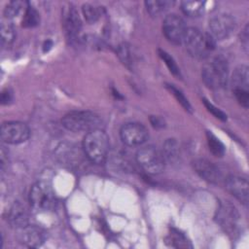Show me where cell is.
Returning a JSON list of instances; mask_svg holds the SVG:
<instances>
[{"mask_svg":"<svg viewBox=\"0 0 249 249\" xmlns=\"http://www.w3.org/2000/svg\"><path fill=\"white\" fill-rule=\"evenodd\" d=\"M62 125L73 132H89L101 128L102 121L98 115L90 111H73L61 120Z\"/></svg>","mask_w":249,"mask_h":249,"instance_id":"obj_3","label":"cell"},{"mask_svg":"<svg viewBox=\"0 0 249 249\" xmlns=\"http://www.w3.org/2000/svg\"><path fill=\"white\" fill-rule=\"evenodd\" d=\"M183 44L190 55L196 58H204L214 50L216 40L209 33H201L197 28H187Z\"/></svg>","mask_w":249,"mask_h":249,"instance_id":"obj_2","label":"cell"},{"mask_svg":"<svg viewBox=\"0 0 249 249\" xmlns=\"http://www.w3.org/2000/svg\"><path fill=\"white\" fill-rule=\"evenodd\" d=\"M151 124H153V126L155 127H163L164 126V122L162 119H160V117H155L153 116L151 119Z\"/></svg>","mask_w":249,"mask_h":249,"instance_id":"obj_33","label":"cell"},{"mask_svg":"<svg viewBox=\"0 0 249 249\" xmlns=\"http://www.w3.org/2000/svg\"><path fill=\"white\" fill-rule=\"evenodd\" d=\"M204 84L213 89H223L229 80V65L227 60L219 55L206 63L201 71Z\"/></svg>","mask_w":249,"mask_h":249,"instance_id":"obj_4","label":"cell"},{"mask_svg":"<svg viewBox=\"0 0 249 249\" xmlns=\"http://www.w3.org/2000/svg\"><path fill=\"white\" fill-rule=\"evenodd\" d=\"M196 172L209 183H219L222 180L220 169L211 161L205 159H197L193 162Z\"/></svg>","mask_w":249,"mask_h":249,"instance_id":"obj_15","label":"cell"},{"mask_svg":"<svg viewBox=\"0 0 249 249\" xmlns=\"http://www.w3.org/2000/svg\"><path fill=\"white\" fill-rule=\"evenodd\" d=\"M203 103H204L205 107L207 108V110H208L210 113H212L216 118H218V119H220V120H222V121H226V120H227V115H226L224 112H222L220 109H218L217 107H215V106H214L212 103H210L208 100L203 99Z\"/></svg>","mask_w":249,"mask_h":249,"instance_id":"obj_30","label":"cell"},{"mask_svg":"<svg viewBox=\"0 0 249 249\" xmlns=\"http://www.w3.org/2000/svg\"><path fill=\"white\" fill-rule=\"evenodd\" d=\"M236 29V21L229 14H219L209 20V34L217 41L229 38Z\"/></svg>","mask_w":249,"mask_h":249,"instance_id":"obj_8","label":"cell"},{"mask_svg":"<svg viewBox=\"0 0 249 249\" xmlns=\"http://www.w3.org/2000/svg\"><path fill=\"white\" fill-rule=\"evenodd\" d=\"M248 25H246L244 27V29L242 30L241 32V35H240V41H241V45L242 47L244 48L245 52L247 53L248 52Z\"/></svg>","mask_w":249,"mask_h":249,"instance_id":"obj_31","label":"cell"},{"mask_svg":"<svg viewBox=\"0 0 249 249\" xmlns=\"http://www.w3.org/2000/svg\"><path fill=\"white\" fill-rule=\"evenodd\" d=\"M12 100V93L9 89H5L1 93V103L2 104H8Z\"/></svg>","mask_w":249,"mask_h":249,"instance_id":"obj_32","label":"cell"},{"mask_svg":"<svg viewBox=\"0 0 249 249\" xmlns=\"http://www.w3.org/2000/svg\"><path fill=\"white\" fill-rule=\"evenodd\" d=\"M1 139L7 144H19L29 138V127L21 122H6L1 125Z\"/></svg>","mask_w":249,"mask_h":249,"instance_id":"obj_9","label":"cell"},{"mask_svg":"<svg viewBox=\"0 0 249 249\" xmlns=\"http://www.w3.org/2000/svg\"><path fill=\"white\" fill-rule=\"evenodd\" d=\"M109 138L101 128L86 134L83 140V150L87 158L94 163H102L109 153Z\"/></svg>","mask_w":249,"mask_h":249,"instance_id":"obj_1","label":"cell"},{"mask_svg":"<svg viewBox=\"0 0 249 249\" xmlns=\"http://www.w3.org/2000/svg\"><path fill=\"white\" fill-rule=\"evenodd\" d=\"M8 221L13 228L18 230L28 225V213L26 208L20 202H15L8 215Z\"/></svg>","mask_w":249,"mask_h":249,"instance_id":"obj_16","label":"cell"},{"mask_svg":"<svg viewBox=\"0 0 249 249\" xmlns=\"http://www.w3.org/2000/svg\"><path fill=\"white\" fill-rule=\"evenodd\" d=\"M118 56L126 67L130 69L133 68L135 64V56L128 45L124 43L118 48Z\"/></svg>","mask_w":249,"mask_h":249,"instance_id":"obj_22","label":"cell"},{"mask_svg":"<svg viewBox=\"0 0 249 249\" xmlns=\"http://www.w3.org/2000/svg\"><path fill=\"white\" fill-rule=\"evenodd\" d=\"M161 154L165 161H169L172 163L176 162L179 160V156H180V149H179L178 142L173 138L166 139L162 145Z\"/></svg>","mask_w":249,"mask_h":249,"instance_id":"obj_18","label":"cell"},{"mask_svg":"<svg viewBox=\"0 0 249 249\" xmlns=\"http://www.w3.org/2000/svg\"><path fill=\"white\" fill-rule=\"evenodd\" d=\"M120 136L123 143L133 147L145 143L149 138V132L142 124L127 123L121 127Z\"/></svg>","mask_w":249,"mask_h":249,"instance_id":"obj_11","label":"cell"},{"mask_svg":"<svg viewBox=\"0 0 249 249\" xmlns=\"http://www.w3.org/2000/svg\"><path fill=\"white\" fill-rule=\"evenodd\" d=\"M207 142H208L209 150L212 152L213 155L217 157H222L225 154V146L211 132H207Z\"/></svg>","mask_w":249,"mask_h":249,"instance_id":"obj_26","label":"cell"},{"mask_svg":"<svg viewBox=\"0 0 249 249\" xmlns=\"http://www.w3.org/2000/svg\"><path fill=\"white\" fill-rule=\"evenodd\" d=\"M167 88H168V89L170 90V92L175 96V98L178 100V102L187 110V111H192V107H191V105H190V103H189V101H188V99L185 97V95L178 89H176L174 86H172V85H168L167 86Z\"/></svg>","mask_w":249,"mask_h":249,"instance_id":"obj_29","label":"cell"},{"mask_svg":"<svg viewBox=\"0 0 249 249\" xmlns=\"http://www.w3.org/2000/svg\"><path fill=\"white\" fill-rule=\"evenodd\" d=\"M15 28L10 22H3L1 24V41L2 44H11L15 39Z\"/></svg>","mask_w":249,"mask_h":249,"instance_id":"obj_27","label":"cell"},{"mask_svg":"<svg viewBox=\"0 0 249 249\" xmlns=\"http://www.w3.org/2000/svg\"><path fill=\"white\" fill-rule=\"evenodd\" d=\"M215 218L218 225L229 235L233 236L238 232L240 215L235 206L229 201L220 202Z\"/></svg>","mask_w":249,"mask_h":249,"instance_id":"obj_6","label":"cell"},{"mask_svg":"<svg viewBox=\"0 0 249 249\" xmlns=\"http://www.w3.org/2000/svg\"><path fill=\"white\" fill-rule=\"evenodd\" d=\"M205 8V3L202 1H183L181 9L185 15L192 18L199 17Z\"/></svg>","mask_w":249,"mask_h":249,"instance_id":"obj_20","label":"cell"},{"mask_svg":"<svg viewBox=\"0 0 249 249\" xmlns=\"http://www.w3.org/2000/svg\"><path fill=\"white\" fill-rule=\"evenodd\" d=\"M62 24L69 39L74 40L79 36L82 29V20L77 9L72 4L63 8Z\"/></svg>","mask_w":249,"mask_h":249,"instance_id":"obj_12","label":"cell"},{"mask_svg":"<svg viewBox=\"0 0 249 249\" xmlns=\"http://www.w3.org/2000/svg\"><path fill=\"white\" fill-rule=\"evenodd\" d=\"M159 55L164 61V63L166 64V66L168 67V69L170 70V72L173 75L180 76V70H179L176 62L174 61V59L166 52H164L162 50H159Z\"/></svg>","mask_w":249,"mask_h":249,"instance_id":"obj_28","label":"cell"},{"mask_svg":"<svg viewBox=\"0 0 249 249\" xmlns=\"http://www.w3.org/2000/svg\"><path fill=\"white\" fill-rule=\"evenodd\" d=\"M28 6V3L24 1H12L8 3L4 10V16L7 19H13L17 18L23 10Z\"/></svg>","mask_w":249,"mask_h":249,"instance_id":"obj_21","label":"cell"},{"mask_svg":"<svg viewBox=\"0 0 249 249\" xmlns=\"http://www.w3.org/2000/svg\"><path fill=\"white\" fill-rule=\"evenodd\" d=\"M29 202L35 211L52 210L55 205V198L52 188L45 182L35 183L29 192Z\"/></svg>","mask_w":249,"mask_h":249,"instance_id":"obj_5","label":"cell"},{"mask_svg":"<svg viewBox=\"0 0 249 249\" xmlns=\"http://www.w3.org/2000/svg\"><path fill=\"white\" fill-rule=\"evenodd\" d=\"M187 26L185 21L179 16L175 14L168 15L164 18L162 23V31L166 39L175 45L183 43Z\"/></svg>","mask_w":249,"mask_h":249,"instance_id":"obj_10","label":"cell"},{"mask_svg":"<svg viewBox=\"0 0 249 249\" xmlns=\"http://www.w3.org/2000/svg\"><path fill=\"white\" fill-rule=\"evenodd\" d=\"M246 65L237 66L231 77L232 91H248L249 89V71Z\"/></svg>","mask_w":249,"mask_h":249,"instance_id":"obj_17","label":"cell"},{"mask_svg":"<svg viewBox=\"0 0 249 249\" xmlns=\"http://www.w3.org/2000/svg\"><path fill=\"white\" fill-rule=\"evenodd\" d=\"M137 163L148 173L159 174L165 166V160L160 151L154 146H146L136 153Z\"/></svg>","mask_w":249,"mask_h":249,"instance_id":"obj_7","label":"cell"},{"mask_svg":"<svg viewBox=\"0 0 249 249\" xmlns=\"http://www.w3.org/2000/svg\"><path fill=\"white\" fill-rule=\"evenodd\" d=\"M166 242L169 243L170 246L175 248H188L192 247L190 241L187 239V237L179 232L178 231H172L169 235L166 237Z\"/></svg>","mask_w":249,"mask_h":249,"instance_id":"obj_23","label":"cell"},{"mask_svg":"<svg viewBox=\"0 0 249 249\" xmlns=\"http://www.w3.org/2000/svg\"><path fill=\"white\" fill-rule=\"evenodd\" d=\"M51 47H52V42H51V41H47V42L44 44V52H48Z\"/></svg>","mask_w":249,"mask_h":249,"instance_id":"obj_34","label":"cell"},{"mask_svg":"<svg viewBox=\"0 0 249 249\" xmlns=\"http://www.w3.org/2000/svg\"><path fill=\"white\" fill-rule=\"evenodd\" d=\"M40 22V15L32 6H27L24 10V15L22 18L23 27H34Z\"/></svg>","mask_w":249,"mask_h":249,"instance_id":"obj_24","label":"cell"},{"mask_svg":"<svg viewBox=\"0 0 249 249\" xmlns=\"http://www.w3.org/2000/svg\"><path fill=\"white\" fill-rule=\"evenodd\" d=\"M174 2L167 0H149L145 1V6L147 12L152 17H159L162 13H164L168 8L173 5Z\"/></svg>","mask_w":249,"mask_h":249,"instance_id":"obj_19","label":"cell"},{"mask_svg":"<svg viewBox=\"0 0 249 249\" xmlns=\"http://www.w3.org/2000/svg\"><path fill=\"white\" fill-rule=\"evenodd\" d=\"M18 238L22 245L29 248H36L45 242L46 232L39 227L27 225L18 230Z\"/></svg>","mask_w":249,"mask_h":249,"instance_id":"obj_13","label":"cell"},{"mask_svg":"<svg viewBox=\"0 0 249 249\" xmlns=\"http://www.w3.org/2000/svg\"><path fill=\"white\" fill-rule=\"evenodd\" d=\"M82 12L84 18L89 23H94L99 19L102 14V9L91 4H84L82 7Z\"/></svg>","mask_w":249,"mask_h":249,"instance_id":"obj_25","label":"cell"},{"mask_svg":"<svg viewBox=\"0 0 249 249\" xmlns=\"http://www.w3.org/2000/svg\"><path fill=\"white\" fill-rule=\"evenodd\" d=\"M226 189L236 199H238L244 205L248 204V181L244 177L237 175H230L225 180Z\"/></svg>","mask_w":249,"mask_h":249,"instance_id":"obj_14","label":"cell"}]
</instances>
